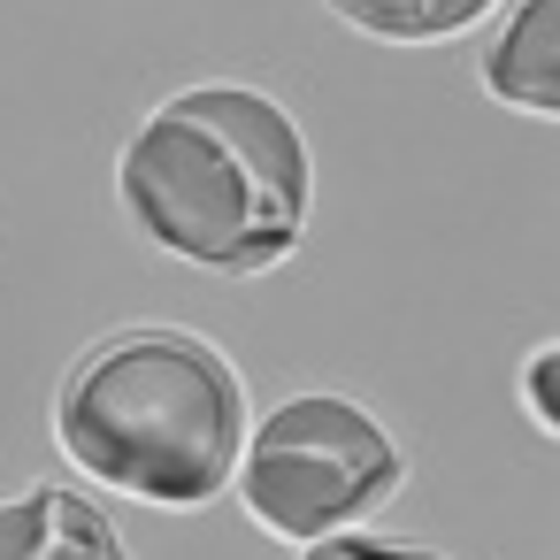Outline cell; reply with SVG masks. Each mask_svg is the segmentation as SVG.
<instances>
[{
    "label": "cell",
    "mask_w": 560,
    "mask_h": 560,
    "mask_svg": "<svg viewBox=\"0 0 560 560\" xmlns=\"http://www.w3.org/2000/svg\"><path fill=\"white\" fill-rule=\"evenodd\" d=\"M300 560H445L430 545H407V537H369V529H338L323 545H307Z\"/></svg>",
    "instance_id": "obj_7"
},
{
    "label": "cell",
    "mask_w": 560,
    "mask_h": 560,
    "mask_svg": "<svg viewBox=\"0 0 560 560\" xmlns=\"http://www.w3.org/2000/svg\"><path fill=\"white\" fill-rule=\"evenodd\" d=\"M116 192L162 254L223 277H254L300 246L315 162L300 124L269 93L192 85L131 131L116 162Z\"/></svg>",
    "instance_id": "obj_1"
},
{
    "label": "cell",
    "mask_w": 560,
    "mask_h": 560,
    "mask_svg": "<svg viewBox=\"0 0 560 560\" xmlns=\"http://www.w3.org/2000/svg\"><path fill=\"white\" fill-rule=\"evenodd\" d=\"M0 560H131V552L85 491L32 483L0 499Z\"/></svg>",
    "instance_id": "obj_4"
},
{
    "label": "cell",
    "mask_w": 560,
    "mask_h": 560,
    "mask_svg": "<svg viewBox=\"0 0 560 560\" xmlns=\"http://www.w3.org/2000/svg\"><path fill=\"white\" fill-rule=\"evenodd\" d=\"M483 85L506 108L560 116V0H514L499 39L483 47Z\"/></svg>",
    "instance_id": "obj_5"
},
{
    "label": "cell",
    "mask_w": 560,
    "mask_h": 560,
    "mask_svg": "<svg viewBox=\"0 0 560 560\" xmlns=\"http://www.w3.org/2000/svg\"><path fill=\"white\" fill-rule=\"evenodd\" d=\"M338 16L376 32V39H453L476 16H491V0H338Z\"/></svg>",
    "instance_id": "obj_6"
},
{
    "label": "cell",
    "mask_w": 560,
    "mask_h": 560,
    "mask_svg": "<svg viewBox=\"0 0 560 560\" xmlns=\"http://www.w3.org/2000/svg\"><path fill=\"white\" fill-rule=\"evenodd\" d=\"M238 491L269 537L323 545L399 491V445L369 407L338 392H300L269 407L261 430H246Z\"/></svg>",
    "instance_id": "obj_3"
},
{
    "label": "cell",
    "mask_w": 560,
    "mask_h": 560,
    "mask_svg": "<svg viewBox=\"0 0 560 560\" xmlns=\"http://www.w3.org/2000/svg\"><path fill=\"white\" fill-rule=\"evenodd\" d=\"M246 430L231 361L192 330H124L55 392V438L78 476L147 506H208L238 476Z\"/></svg>",
    "instance_id": "obj_2"
},
{
    "label": "cell",
    "mask_w": 560,
    "mask_h": 560,
    "mask_svg": "<svg viewBox=\"0 0 560 560\" xmlns=\"http://www.w3.org/2000/svg\"><path fill=\"white\" fill-rule=\"evenodd\" d=\"M522 407L560 438V346H537L529 369H522Z\"/></svg>",
    "instance_id": "obj_8"
}]
</instances>
